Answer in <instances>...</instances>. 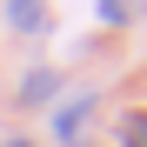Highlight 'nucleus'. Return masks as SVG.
I'll list each match as a JSON object with an SVG mask.
<instances>
[{
  "label": "nucleus",
  "instance_id": "f257e3e1",
  "mask_svg": "<svg viewBox=\"0 0 147 147\" xmlns=\"http://www.w3.org/2000/svg\"><path fill=\"white\" fill-rule=\"evenodd\" d=\"M127 147H147V114H140V120H127Z\"/></svg>",
  "mask_w": 147,
  "mask_h": 147
}]
</instances>
